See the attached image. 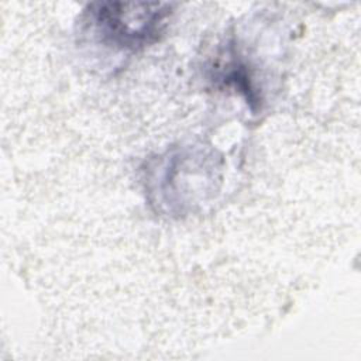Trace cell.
I'll return each mask as SVG.
<instances>
[{"label": "cell", "mask_w": 361, "mask_h": 361, "mask_svg": "<svg viewBox=\"0 0 361 361\" xmlns=\"http://www.w3.org/2000/svg\"><path fill=\"white\" fill-rule=\"evenodd\" d=\"M149 7L147 4L145 10L126 11L124 6L123 10H116V6L110 4V8L103 7L99 11V23L113 42L126 48L142 47L157 38L166 16L165 11L148 10Z\"/></svg>", "instance_id": "1"}]
</instances>
